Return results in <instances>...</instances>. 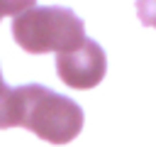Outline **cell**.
<instances>
[{
	"instance_id": "8992f818",
	"label": "cell",
	"mask_w": 156,
	"mask_h": 147,
	"mask_svg": "<svg viewBox=\"0 0 156 147\" xmlns=\"http://www.w3.org/2000/svg\"><path fill=\"white\" fill-rule=\"evenodd\" d=\"M5 88H7V86H5V81H2V74H0V96L5 93Z\"/></svg>"
},
{
	"instance_id": "277c9868",
	"label": "cell",
	"mask_w": 156,
	"mask_h": 147,
	"mask_svg": "<svg viewBox=\"0 0 156 147\" xmlns=\"http://www.w3.org/2000/svg\"><path fill=\"white\" fill-rule=\"evenodd\" d=\"M136 15L141 24L156 29V0H136Z\"/></svg>"
},
{
	"instance_id": "6da1fadb",
	"label": "cell",
	"mask_w": 156,
	"mask_h": 147,
	"mask_svg": "<svg viewBox=\"0 0 156 147\" xmlns=\"http://www.w3.org/2000/svg\"><path fill=\"white\" fill-rule=\"evenodd\" d=\"M5 127H27L49 145H68L83 130V110L41 83L15 86L0 96V130Z\"/></svg>"
},
{
	"instance_id": "3957f363",
	"label": "cell",
	"mask_w": 156,
	"mask_h": 147,
	"mask_svg": "<svg viewBox=\"0 0 156 147\" xmlns=\"http://www.w3.org/2000/svg\"><path fill=\"white\" fill-rule=\"evenodd\" d=\"M56 71L66 86L78 88V91H88V88H95L105 78L107 59H105V51L98 42L85 39L76 49L56 54Z\"/></svg>"
},
{
	"instance_id": "7a4b0ae2",
	"label": "cell",
	"mask_w": 156,
	"mask_h": 147,
	"mask_svg": "<svg viewBox=\"0 0 156 147\" xmlns=\"http://www.w3.org/2000/svg\"><path fill=\"white\" fill-rule=\"evenodd\" d=\"M12 37L29 54H63L88 39L83 20L73 10L58 5L29 7L17 15L12 22Z\"/></svg>"
},
{
	"instance_id": "5b68a950",
	"label": "cell",
	"mask_w": 156,
	"mask_h": 147,
	"mask_svg": "<svg viewBox=\"0 0 156 147\" xmlns=\"http://www.w3.org/2000/svg\"><path fill=\"white\" fill-rule=\"evenodd\" d=\"M34 2L37 0H0V20L5 17V15H22L24 10H29V7H34Z\"/></svg>"
}]
</instances>
